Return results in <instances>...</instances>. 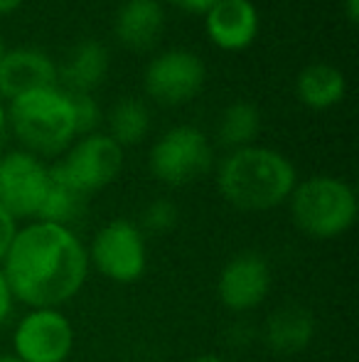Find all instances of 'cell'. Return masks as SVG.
Instances as JSON below:
<instances>
[{"instance_id":"6da1fadb","label":"cell","mask_w":359,"mask_h":362,"mask_svg":"<svg viewBox=\"0 0 359 362\" xmlns=\"http://www.w3.org/2000/svg\"><path fill=\"white\" fill-rule=\"evenodd\" d=\"M0 269L15 300L28 308H62L84 288L91 267L72 227L35 219L18 227Z\"/></svg>"},{"instance_id":"7a4b0ae2","label":"cell","mask_w":359,"mask_h":362,"mask_svg":"<svg viewBox=\"0 0 359 362\" xmlns=\"http://www.w3.org/2000/svg\"><path fill=\"white\" fill-rule=\"evenodd\" d=\"M296 185V165L283 153L266 146L229 151L217 168L219 195L241 212L276 210L288 202Z\"/></svg>"},{"instance_id":"3957f363","label":"cell","mask_w":359,"mask_h":362,"mask_svg":"<svg viewBox=\"0 0 359 362\" xmlns=\"http://www.w3.org/2000/svg\"><path fill=\"white\" fill-rule=\"evenodd\" d=\"M8 126L32 156H59L77 139L72 99L62 86H44L10 101Z\"/></svg>"},{"instance_id":"277c9868","label":"cell","mask_w":359,"mask_h":362,"mask_svg":"<svg viewBox=\"0 0 359 362\" xmlns=\"http://www.w3.org/2000/svg\"><path fill=\"white\" fill-rule=\"evenodd\" d=\"M293 224L305 237L335 239L357 222V195L350 182L335 175H312L300 180L288 197Z\"/></svg>"},{"instance_id":"5b68a950","label":"cell","mask_w":359,"mask_h":362,"mask_svg":"<svg viewBox=\"0 0 359 362\" xmlns=\"http://www.w3.org/2000/svg\"><path fill=\"white\" fill-rule=\"evenodd\" d=\"M148 165L155 180L170 187H182L212 170L214 151L200 129L182 124L168 129L155 141V146L150 148Z\"/></svg>"},{"instance_id":"8992f818","label":"cell","mask_w":359,"mask_h":362,"mask_svg":"<svg viewBox=\"0 0 359 362\" xmlns=\"http://www.w3.org/2000/svg\"><path fill=\"white\" fill-rule=\"evenodd\" d=\"M89 267L114 284H133L145 274L148 267V249L145 234L138 224L128 219H111L91 239Z\"/></svg>"},{"instance_id":"52a82bcc","label":"cell","mask_w":359,"mask_h":362,"mask_svg":"<svg viewBox=\"0 0 359 362\" xmlns=\"http://www.w3.org/2000/svg\"><path fill=\"white\" fill-rule=\"evenodd\" d=\"M123 148L116 144L109 134H89L82 136L77 144L67 148V156L59 165H54L62 180H67L82 195L109 187L123 170Z\"/></svg>"},{"instance_id":"ba28073f","label":"cell","mask_w":359,"mask_h":362,"mask_svg":"<svg viewBox=\"0 0 359 362\" xmlns=\"http://www.w3.org/2000/svg\"><path fill=\"white\" fill-rule=\"evenodd\" d=\"M52 185V168L28 151H10L0 156V207L15 219H35L42 212Z\"/></svg>"},{"instance_id":"9c48e42d","label":"cell","mask_w":359,"mask_h":362,"mask_svg":"<svg viewBox=\"0 0 359 362\" xmlns=\"http://www.w3.org/2000/svg\"><path fill=\"white\" fill-rule=\"evenodd\" d=\"M74 328L59 308H30L13 330V353L23 362H67Z\"/></svg>"},{"instance_id":"30bf717a","label":"cell","mask_w":359,"mask_h":362,"mask_svg":"<svg viewBox=\"0 0 359 362\" xmlns=\"http://www.w3.org/2000/svg\"><path fill=\"white\" fill-rule=\"evenodd\" d=\"M207 67L190 49H168L150 59L145 69V91L163 106H180L202 91Z\"/></svg>"},{"instance_id":"8fae6325","label":"cell","mask_w":359,"mask_h":362,"mask_svg":"<svg viewBox=\"0 0 359 362\" xmlns=\"http://www.w3.org/2000/svg\"><path fill=\"white\" fill-rule=\"evenodd\" d=\"M271 291V269L261 254L241 252L224 264L217 281V293L224 308L234 313L259 308Z\"/></svg>"},{"instance_id":"7c38bea8","label":"cell","mask_w":359,"mask_h":362,"mask_svg":"<svg viewBox=\"0 0 359 362\" xmlns=\"http://www.w3.org/2000/svg\"><path fill=\"white\" fill-rule=\"evenodd\" d=\"M212 45L224 52H241L259 37L261 18L251 0H217L205 13Z\"/></svg>"},{"instance_id":"4fadbf2b","label":"cell","mask_w":359,"mask_h":362,"mask_svg":"<svg viewBox=\"0 0 359 362\" xmlns=\"http://www.w3.org/2000/svg\"><path fill=\"white\" fill-rule=\"evenodd\" d=\"M59 86L57 64L37 47L5 49L0 59V99H18L35 89Z\"/></svg>"},{"instance_id":"5bb4252c","label":"cell","mask_w":359,"mask_h":362,"mask_svg":"<svg viewBox=\"0 0 359 362\" xmlns=\"http://www.w3.org/2000/svg\"><path fill=\"white\" fill-rule=\"evenodd\" d=\"M165 28V13L160 0H126L114 20L118 42L135 52L150 49Z\"/></svg>"},{"instance_id":"9a60e30c","label":"cell","mask_w":359,"mask_h":362,"mask_svg":"<svg viewBox=\"0 0 359 362\" xmlns=\"http://www.w3.org/2000/svg\"><path fill=\"white\" fill-rule=\"evenodd\" d=\"M109 74V49L99 40H82L72 49L69 59L57 76L64 81V91L69 94H91L96 86L104 84Z\"/></svg>"},{"instance_id":"2e32d148","label":"cell","mask_w":359,"mask_h":362,"mask_svg":"<svg viewBox=\"0 0 359 362\" xmlns=\"http://www.w3.org/2000/svg\"><path fill=\"white\" fill-rule=\"evenodd\" d=\"M266 345L278 355H296L310 345L315 335V320L300 305H283L269 315Z\"/></svg>"},{"instance_id":"e0dca14e","label":"cell","mask_w":359,"mask_h":362,"mask_svg":"<svg viewBox=\"0 0 359 362\" xmlns=\"http://www.w3.org/2000/svg\"><path fill=\"white\" fill-rule=\"evenodd\" d=\"M296 94L308 109L325 111L337 106L347 94V79L342 69L332 64H310L296 79Z\"/></svg>"},{"instance_id":"ac0fdd59","label":"cell","mask_w":359,"mask_h":362,"mask_svg":"<svg viewBox=\"0 0 359 362\" xmlns=\"http://www.w3.org/2000/svg\"><path fill=\"white\" fill-rule=\"evenodd\" d=\"M261 134V111L251 101H234L219 116L217 124V139L224 148L236 151V148L254 146L256 136Z\"/></svg>"},{"instance_id":"d6986e66","label":"cell","mask_w":359,"mask_h":362,"mask_svg":"<svg viewBox=\"0 0 359 362\" xmlns=\"http://www.w3.org/2000/svg\"><path fill=\"white\" fill-rule=\"evenodd\" d=\"M150 111L140 99H121L109 114V136L121 148L135 146L148 136Z\"/></svg>"},{"instance_id":"ffe728a7","label":"cell","mask_w":359,"mask_h":362,"mask_svg":"<svg viewBox=\"0 0 359 362\" xmlns=\"http://www.w3.org/2000/svg\"><path fill=\"white\" fill-rule=\"evenodd\" d=\"M84 207H87V195L77 192L67 180L54 173L52 168V185H49L47 200L42 205V212H39V222H52V224H69L77 217L84 215Z\"/></svg>"},{"instance_id":"44dd1931","label":"cell","mask_w":359,"mask_h":362,"mask_svg":"<svg viewBox=\"0 0 359 362\" xmlns=\"http://www.w3.org/2000/svg\"><path fill=\"white\" fill-rule=\"evenodd\" d=\"M178 224V207H175L173 200L168 197H158L153 200L140 215V229L153 234H165Z\"/></svg>"},{"instance_id":"7402d4cb","label":"cell","mask_w":359,"mask_h":362,"mask_svg":"<svg viewBox=\"0 0 359 362\" xmlns=\"http://www.w3.org/2000/svg\"><path fill=\"white\" fill-rule=\"evenodd\" d=\"M69 94V91H67ZM74 109V121H77V136L96 134L101 124V109L91 94H69Z\"/></svg>"},{"instance_id":"603a6c76","label":"cell","mask_w":359,"mask_h":362,"mask_svg":"<svg viewBox=\"0 0 359 362\" xmlns=\"http://www.w3.org/2000/svg\"><path fill=\"white\" fill-rule=\"evenodd\" d=\"M15 234H18V219L10 215L5 207H0V264H3L5 254H8L10 244H13Z\"/></svg>"},{"instance_id":"cb8c5ba5","label":"cell","mask_w":359,"mask_h":362,"mask_svg":"<svg viewBox=\"0 0 359 362\" xmlns=\"http://www.w3.org/2000/svg\"><path fill=\"white\" fill-rule=\"evenodd\" d=\"M13 303H15V298H13V293H10V286L3 276V269H0V325L8 320L10 310H13Z\"/></svg>"},{"instance_id":"d4e9b609","label":"cell","mask_w":359,"mask_h":362,"mask_svg":"<svg viewBox=\"0 0 359 362\" xmlns=\"http://www.w3.org/2000/svg\"><path fill=\"white\" fill-rule=\"evenodd\" d=\"M175 8L185 10V13H195V15H205L217 0H170Z\"/></svg>"},{"instance_id":"484cf974","label":"cell","mask_w":359,"mask_h":362,"mask_svg":"<svg viewBox=\"0 0 359 362\" xmlns=\"http://www.w3.org/2000/svg\"><path fill=\"white\" fill-rule=\"evenodd\" d=\"M342 8H345V15L352 25L359 20V0H342Z\"/></svg>"},{"instance_id":"4316f807","label":"cell","mask_w":359,"mask_h":362,"mask_svg":"<svg viewBox=\"0 0 359 362\" xmlns=\"http://www.w3.org/2000/svg\"><path fill=\"white\" fill-rule=\"evenodd\" d=\"M25 0H0V15H10L15 13V10H20V5H23Z\"/></svg>"},{"instance_id":"83f0119b","label":"cell","mask_w":359,"mask_h":362,"mask_svg":"<svg viewBox=\"0 0 359 362\" xmlns=\"http://www.w3.org/2000/svg\"><path fill=\"white\" fill-rule=\"evenodd\" d=\"M5 131H8V111H5V104L0 99V148H3L5 141Z\"/></svg>"},{"instance_id":"f1b7e54d","label":"cell","mask_w":359,"mask_h":362,"mask_svg":"<svg viewBox=\"0 0 359 362\" xmlns=\"http://www.w3.org/2000/svg\"><path fill=\"white\" fill-rule=\"evenodd\" d=\"M190 362H226V360H221L219 355H200V358H195Z\"/></svg>"},{"instance_id":"f546056e","label":"cell","mask_w":359,"mask_h":362,"mask_svg":"<svg viewBox=\"0 0 359 362\" xmlns=\"http://www.w3.org/2000/svg\"><path fill=\"white\" fill-rule=\"evenodd\" d=\"M0 362H23L15 353H0Z\"/></svg>"},{"instance_id":"4dcf8cb0","label":"cell","mask_w":359,"mask_h":362,"mask_svg":"<svg viewBox=\"0 0 359 362\" xmlns=\"http://www.w3.org/2000/svg\"><path fill=\"white\" fill-rule=\"evenodd\" d=\"M3 54H5V45H3V40H0V59H3Z\"/></svg>"},{"instance_id":"1f68e13d","label":"cell","mask_w":359,"mask_h":362,"mask_svg":"<svg viewBox=\"0 0 359 362\" xmlns=\"http://www.w3.org/2000/svg\"><path fill=\"white\" fill-rule=\"evenodd\" d=\"M67 362H72V360H67Z\"/></svg>"}]
</instances>
